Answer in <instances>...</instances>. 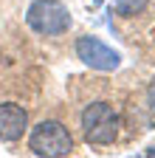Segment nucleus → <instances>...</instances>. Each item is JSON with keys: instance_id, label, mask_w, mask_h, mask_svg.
Instances as JSON below:
<instances>
[{"instance_id": "obj_1", "label": "nucleus", "mask_w": 155, "mask_h": 158, "mask_svg": "<svg viewBox=\"0 0 155 158\" xmlns=\"http://www.w3.org/2000/svg\"><path fill=\"white\" fill-rule=\"evenodd\" d=\"M82 135L88 144H113L119 135V113L107 102H93L82 110Z\"/></svg>"}, {"instance_id": "obj_2", "label": "nucleus", "mask_w": 155, "mask_h": 158, "mask_svg": "<svg viewBox=\"0 0 155 158\" xmlns=\"http://www.w3.org/2000/svg\"><path fill=\"white\" fill-rule=\"evenodd\" d=\"M28 150L34 155H45V158H59V155H71L73 152V138L68 133V127L62 122H40L31 135H28Z\"/></svg>"}, {"instance_id": "obj_3", "label": "nucleus", "mask_w": 155, "mask_h": 158, "mask_svg": "<svg viewBox=\"0 0 155 158\" xmlns=\"http://www.w3.org/2000/svg\"><path fill=\"white\" fill-rule=\"evenodd\" d=\"M26 23L37 34L56 37L71 28V11L62 0H34L26 11Z\"/></svg>"}, {"instance_id": "obj_4", "label": "nucleus", "mask_w": 155, "mask_h": 158, "mask_svg": "<svg viewBox=\"0 0 155 158\" xmlns=\"http://www.w3.org/2000/svg\"><path fill=\"white\" fill-rule=\"evenodd\" d=\"M76 56H79L88 68L102 71V73L116 71V68L121 65V54L116 51V48H110L104 40L93 37V34H85V37L76 40Z\"/></svg>"}, {"instance_id": "obj_5", "label": "nucleus", "mask_w": 155, "mask_h": 158, "mask_svg": "<svg viewBox=\"0 0 155 158\" xmlns=\"http://www.w3.org/2000/svg\"><path fill=\"white\" fill-rule=\"evenodd\" d=\"M26 130H28L26 107L14 105V102L0 105V141H20Z\"/></svg>"}, {"instance_id": "obj_6", "label": "nucleus", "mask_w": 155, "mask_h": 158, "mask_svg": "<svg viewBox=\"0 0 155 158\" xmlns=\"http://www.w3.org/2000/svg\"><path fill=\"white\" fill-rule=\"evenodd\" d=\"M149 0H113V11L121 14V17H135L147 9Z\"/></svg>"}, {"instance_id": "obj_7", "label": "nucleus", "mask_w": 155, "mask_h": 158, "mask_svg": "<svg viewBox=\"0 0 155 158\" xmlns=\"http://www.w3.org/2000/svg\"><path fill=\"white\" fill-rule=\"evenodd\" d=\"M147 99H149V107L155 110V82L149 85V90H147Z\"/></svg>"}, {"instance_id": "obj_8", "label": "nucleus", "mask_w": 155, "mask_h": 158, "mask_svg": "<svg viewBox=\"0 0 155 158\" xmlns=\"http://www.w3.org/2000/svg\"><path fill=\"white\" fill-rule=\"evenodd\" d=\"M102 3H104V0H93V6H102Z\"/></svg>"}]
</instances>
